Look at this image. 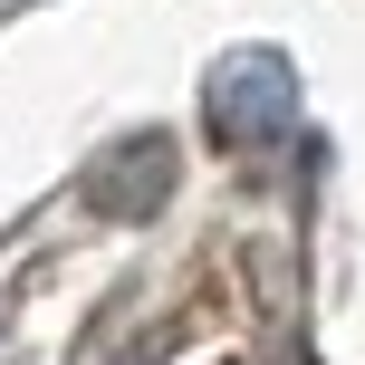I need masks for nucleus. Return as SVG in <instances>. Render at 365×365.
<instances>
[{
    "label": "nucleus",
    "instance_id": "nucleus-1",
    "mask_svg": "<svg viewBox=\"0 0 365 365\" xmlns=\"http://www.w3.org/2000/svg\"><path fill=\"white\" fill-rule=\"evenodd\" d=\"M202 125H212L231 154H269L279 135L298 125V68H289L279 48H231V58H212V77H202Z\"/></svg>",
    "mask_w": 365,
    "mask_h": 365
},
{
    "label": "nucleus",
    "instance_id": "nucleus-2",
    "mask_svg": "<svg viewBox=\"0 0 365 365\" xmlns=\"http://www.w3.org/2000/svg\"><path fill=\"white\" fill-rule=\"evenodd\" d=\"M173 173H182L173 135H164V125H145V135H115V145H106V154L87 164V182H77V202H87L96 221H145V212H164Z\"/></svg>",
    "mask_w": 365,
    "mask_h": 365
},
{
    "label": "nucleus",
    "instance_id": "nucleus-3",
    "mask_svg": "<svg viewBox=\"0 0 365 365\" xmlns=\"http://www.w3.org/2000/svg\"><path fill=\"white\" fill-rule=\"evenodd\" d=\"M279 365H317V356H298V346H289V356H279Z\"/></svg>",
    "mask_w": 365,
    "mask_h": 365
}]
</instances>
